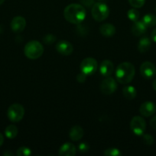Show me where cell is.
<instances>
[{
	"mask_svg": "<svg viewBox=\"0 0 156 156\" xmlns=\"http://www.w3.org/2000/svg\"><path fill=\"white\" fill-rule=\"evenodd\" d=\"M98 63L97 61L93 57H87L83 59L81 62L80 68L81 73H84L86 76H91L96 73L97 69Z\"/></svg>",
	"mask_w": 156,
	"mask_h": 156,
	"instance_id": "cell-6",
	"label": "cell"
},
{
	"mask_svg": "<svg viewBox=\"0 0 156 156\" xmlns=\"http://www.w3.org/2000/svg\"><path fill=\"white\" fill-rule=\"evenodd\" d=\"M86 10L82 5L73 3L70 4L64 9V18L68 22L73 24H80L86 18Z\"/></svg>",
	"mask_w": 156,
	"mask_h": 156,
	"instance_id": "cell-1",
	"label": "cell"
},
{
	"mask_svg": "<svg viewBox=\"0 0 156 156\" xmlns=\"http://www.w3.org/2000/svg\"><path fill=\"white\" fill-rule=\"evenodd\" d=\"M154 137L150 134H145L143 136V142L147 146H151L154 143Z\"/></svg>",
	"mask_w": 156,
	"mask_h": 156,
	"instance_id": "cell-27",
	"label": "cell"
},
{
	"mask_svg": "<svg viewBox=\"0 0 156 156\" xmlns=\"http://www.w3.org/2000/svg\"><path fill=\"white\" fill-rule=\"evenodd\" d=\"M139 112L143 117H148L152 116L156 112V105L152 101H145L141 105Z\"/></svg>",
	"mask_w": 156,
	"mask_h": 156,
	"instance_id": "cell-12",
	"label": "cell"
},
{
	"mask_svg": "<svg viewBox=\"0 0 156 156\" xmlns=\"http://www.w3.org/2000/svg\"><path fill=\"white\" fill-rule=\"evenodd\" d=\"M87 76H86L84 73H80L77 76H76V80H77L80 83H83V82H85L86 79H87Z\"/></svg>",
	"mask_w": 156,
	"mask_h": 156,
	"instance_id": "cell-29",
	"label": "cell"
},
{
	"mask_svg": "<svg viewBox=\"0 0 156 156\" xmlns=\"http://www.w3.org/2000/svg\"><path fill=\"white\" fill-rule=\"evenodd\" d=\"M122 94L128 100H132L137 95V91H136L135 87L132 86V85H128V86H125L123 88Z\"/></svg>",
	"mask_w": 156,
	"mask_h": 156,
	"instance_id": "cell-19",
	"label": "cell"
},
{
	"mask_svg": "<svg viewBox=\"0 0 156 156\" xmlns=\"http://www.w3.org/2000/svg\"><path fill=\"white\" fill-rule=\"evenodd\" d=\"M150 126L156 130V115L154 117H153L151 118V120H150Z\"/></svg>",
	"mask_w": 156,
	"mask_h": 156,
	"instance_id": "cell-31",
	"label": "cell"
},
{
	"mask_svg": "<svg viewBox=\"0 0 156 156\" xmlns=\"http://www.w3.org/2000/svg\"><path fill=\"white\" fill-rule=\"evenodd\" d=\"M76 152V149L74 145L70 143H66L60 147L58 155L61 156H74Z\"/></svg>",
	"mask_w": 156,
	"mask_h": 156,
	"instance_id": "cell-14",
	"label": "cell"
},
{
	"mask_svg": "<svg viewBox=\"0 0 156 156\" xmlns=\"http://www.w3.org/2000/svg\"><path fill=\"white\" fill-rule=\"evenodd\" d=\"M4 155H9V156H11V155H13V153H12V152H4V154H3Z\"/></svg>",
	"mask_w": 156,
	"mask_h": 156,
	"instance_id": "cell-35",
	"label": "cell"
},
{
	"mask_svg": "<svg viewBox=\"0 0 156 156\" xmlns=\"http://www.w3.org/2000/svg\"><path fill=\"white\" fill-rule=\"evenodd\" d=\"M142 21L147 27H152L156 25V16L152 14H147L144 15Z\"/></svg>",
	"mask_w": 156,
	"mask_h": 156,
	"instance_id": "cell-20",
	"label": "cell"
},
{
	"mask_svg": "<svg viewBox=\"0 0 156 156\" xmlns=\"http://www.w3.org/2000/svg\"><path fill=\"white\" fill-rule=\"evenodd\" d=\"M116 27L114 25L110 23H105L102 24L99 27V32L101 34L106 37H113L116 34Z\"/></svg>",
	"mask_w": 156,
	"mask_h": 156,
	"instance_id": "cell-17",
	"label": "cell"
},
{
	"mask_svg": "<svg viewBox=\"0 0 156 156\" xmlns=\"http://www.w3.org/2000/svg\"><path fill=\"white\" fill-rule=\"evenodd\" d=\"M18 128L15 125H9L5 129V135L9 140L15 139L18 135Z\"/></svg>",
	"mask_w": 156,
	"mask_h": 156,
	"instance_id": "cell-21",
	"label": "cell"
},
{
	"mask_svg": "<svg viewBox=\"0 0 156 156\" xmlns=\"http://www.w3.org/2000/svg\"><path fill=\"white\" fill-rule=\"evenodd\" d=\"M91 14L94 20L102 21L108 18L110 15V8L103 2H99L94 3L92 6Z\"/></svg>",
	"mask_w": 156,
	"mask_h": 156,
	"instance_id": "cell-4",
	"label": "cell"
},
{
	"mask_svg": "<svg viewBox=\"0 0 156 156\" xmlns=\"http://www.w3.org/2000/svg\"><path fill=\"white\" fill-rule=\"evenodd\" d=\"M155 12H156V7H155Z\"/></svg>",
	"mask_w": 156,
	"mask_h": 156,
	"instance_id": "cell-38",
	"label": "cell"
},
{
	"mask_svg": "<svg viewBox=\"0 0 156 156\" xmlns=\"http://www.w3.org/2000/svg\"><path fill=\"white\" fill-rule=\"evenodd\" d=\"M55 41H56V37L54 34H46L45 36L44 37V38H43V42L46 44H53Z\"/></svg>",
	"mask_w": 156,
	"mask_h": 156,
	"instance_id": "cell-26",
	"label": "cell"
},
{
	"mask_svg": "<svg viewBox=\"0 0 156 156\" xmlns=\"http://www.w3.org/2000/svg\"><path fill=\"white\" fill-rule=\"evenodd\" d=\"M130 129L136 136H142L146 129V122L139 116H135L130 122Z\"/></svg>",
	"mask_w": 156,
	"mask_h": 156,
	"instance_id": "cell-7",
	"label": "cell"
},
{
	"mask_svg": "<svg viewBox=\"0 0 156 156\" xmlns=\"http://www.w3.org/2000/svg\"><path fill=\"white\" fill-rule=\"evenodd\" d=\"M127 17H128L130 21L135 22V21L139 20V17H140V12L136 8L135 9H131L127 12Z\"/></svg>",
	"mask_w": 156,
	"mask_h": 156,
	"instance_id": "cell-22",
	"label": "cell"
},
{
	"mask_svg": "<svg viewBox=\"0 0 156 156\" xmlns=\"http://www.w3.org/2000/svg\"><path fill=\"white\" fill-rule=\"evenodd\" d=\"M84 135V131L80 126H73L69 132V136L72 141H79L83 138Z\"/></svg>",
	"mask_w": 156,
	"mask_h": 156,
	"instance_id": "cell-16",
	"label": "cell"
},
{
	"mask_svg": "<svg viewBox=\"0 0 156 156\" xmlns=\"http://www.w3.org/2000/svg\"><path fill=\"white\" fill-rule=\"evenodd\" d=\"M105 156H120L122 155V152L119 151V149L116 148H109L106 149L103 152Z\"/></svg>",
	"mask_w": 156,
	"mask_h": 156,
	"instance_id": "cell-23",
	"label": "cell"
},
{
	"mask_svg": "<svg viewBox=\"0 0 156 156\" xmlns=\"http://www.w3.org/2000/svg\"><path fill=\"white\" fill-rule=\"evenodd\" d=\"M114 72V65L113 62L109 59L103 60L100 64L99 66V73L104 77L111 76Z\"/></svg>",
	"mask_w": 156,
	"mask_h": 156,
	"instance_id": "cell-13",
	"label": "cell"
},
{
	"mask_svg": "<svg viewBox=\"0 0 156 156\" xmlns=\"http://www.w3.org/2000/svg\"><path fill=\"white\" fill-rule=\"evenodd\" d=\"M16 155L18 156H30L32 155V150L26 146H21L18 149Z\"/></svg>",
	"mask_w": 156,
	"mask_h": 156,
	"instance_id": "cell-24",
	"label": "cell"
},
{
	"mask_svg": "<svg viewBox=\"0 0 156 156\" xmlns=\"http://www.w3.org/2000/svg\"><path fill=\"white\" fill-rule=\"evenodd\" d=\"M5 2V0H0V5H1L2 4H3V2Z\"/></svg>",
	"mask_w": 156,
	"mask_h": 156,
	"instance_id": "cell-36",
	"label": "cell"
},
{
	"mask_svg": "<svg viewBox=\"0 0 156 156\" xmlns=\"http://www.w3.org/2000/svg\"><path fill=\"white\" fill-rule=\"evenodd\" d=\"M11 29L15 33H21L24 30L26 26L25 18L21 16H15L11 21Z\"/></svg>",
	"mask_w": 156,
	"mask_h": 156,
	"instance_id": "cell-11",
	"label": "cell"
},
{
	"mask_svg": "<svg viewBox=\"0 0 156 156\" xmlns=\"http://www.w3.org/2000/svg\"><path fill=\"white\" fill-rule=\"evenodd\" d=\"M89 149H90V146L87 143H81L78 146V150L80 152H82V153L87 152L89 151Z\"/></svg>",
	"mask_w": 156,
	"mask_h": 156,
	"instance_id": "cell-28",
	"label": "cell"
},
{
	"mask_svg": "<svg viewBox=\"0 0 156 156\" xmlns=\"http://www.w3.org/2000/svg\"><path fill=\"white\" fill-rule=\"evenodd\" d=\"M151 47V41L150 38L148 37H143L141 38L139 41V44H138V50L140 53H144L145 52L148 51Z\"/></svg>",
	"mask_w": 156,
	"mask_h": 156,
	"instance_id": "cell-18",
	"label": "cell"
},
{
	"mask_svg": "<svg viewBox=\"0 0 156 156\" xmlns=\"http://www.w3.org/2000/svg\"><path fill=\"white\" fill-rule=\"evenodd\" d=\"M3 143H4V137H3L2 134L0 133V147H1L2 145L3 144Z\"/></svg>",
	"mask_w": 156,
	"mask_h": 156,
	"instance_id": "cell-33",
	"label": "cell"
},
{
	"mask_svg": "<svg viewBox=\"0 0 156 156\" xmlns=\"http://www.w3.org/2000/svg\"><path fill=\"white\" fill-rule=\"evenodd\" d=\"M24 115V108L20 104H13L9 108L7 111L8 118L13 123L21 121Z\"/></svg>",
	"mask_w": 156,
	"mask_h": 156,
	"instance_id": "cell-5",
	"label": "cell"
},
{
	"mask_svg": "<svg viewBox=\"0 0 156 156\" xmlns=\"http://www.w3.org/2000/svg\"><path fill=\"white\" fill-rule=\"evenodd\" d=\"M118 88L117 81L113 77H106L100 84V91L106 95H110L114 93Z\"/></svg>",
	"mask_w": 156,
	"mask_h": 156,
	"instance_id": "cell-8",
	"label": "cell"
},
{
	"mask_svg": "<svg viewBox=\"0 0 156 156\" xmlns=\"http://www.w3.org/2000/svg\"><path fill=\"white\" fill-rule=\"evenodd\" d=\"M136 73L135 66L128 62H124L118 65L115 71L116 80L119 83L128 84L132 81Z\"/></svg>",
	"mask_w": 156,
	"mask_h": 156,
	"instance_id": "cell-2",
	"label": "cell"
},
{
	"mask_svg": "<svg viewBox=\"0 0 156 156\" xmlns=\"http://www.w3.org/2000/svg\"><path fill=\"white\" fill-rule=\"evenodd\" d=\"M151 41H153L154 42L156 43V27L154 29H153V30L151 31Z\"/></svg>",
	"mask_w": 156,
	"mask_h": 156,
	"instance_id": "cell-32",
	"label": "cell"
},
{
	"mask_svg": "<svg viewBox=\"0 0 156 156\" xmlns=\"http://www.w3.org/2000/svg\"><path fill=\"white\" fill-rule=\"evenodd\" d=\"M55 48H56L58 53L63 56H69V55L72 54L73 51V45L70 42H68L67 41H64V40L58 41Z\"/></svg>",
	"mask_w": 156,
	"mask_h": 156,
	"instance_id": "cell-10",
	"label": "cell"
},
{
	"mask_svg": "<svg viewBox=\"0 0 156 156\" xmlns=\"http://www.w3.org/2000/svg\"><path fill=\"white\" fill-rule=\"evenodd\" d=\"M98 1H99V2H104V1H105V0H98Z\"/></svg>",
	"mask_w": 156,
	"mask_h": 156,
	"instance_id": "cell-37",
	"label": "cell"
},
{
	"mask_svg": "<svg viewBox=\"0 0 156 156\" xmlns=\"http://www.w3.org/2000/svg\"><path fill=\"white\" fill-rule=\"evenodd\" d=\"M44 53L42 44L38 41H31L25 44L24 47V53L27 58L30 59H37L41 57Z\"/></svg>",
	"mask_w": 156,
	"mask_h": 156,
	"instance_id": "cell-3",
	"label": "cell"
},
{
	"mask_svg": "<svg viewBox=\"0 0 156 156\" xmlns=\"http://www.w3.org/2000/svg\"><path fill=\"white\" fill-rule=\"evenodd\" d=\"M80 2L82 4H84L85 6H87V8L92 7V6L93 5V4L95 3L94 0H80Z\"/></svg>",
	"mask_w": 156,
	"mask_h": 156,
	"instance_id": "cell-30",
	"label": "cell"
},
{
	"mask_svg": "<svg viewBox=\"0 0 156 156\" xmlns=\"http://www.w3.org/2000/svg\"><path fill=\"white\" fill-rule=\"evenodd\" d=\"M128 2L133 8L139 9L145 5V0H128Z\"/></svg>",
	"mask_w": 156,
	"mask_h": 156,
	"instance_id": "cell-25",
	"label": "cell"
},
{
	"mask_svg": "<svg viewBox=\"0 0 156 156\" xmlns=\"http://www.w3.org/2000/svg\"><path fill=\"white\" fill-rule=\"evenodd\" d=\"M140 73L143 78L146 79H151L155 76L156 67L152 62H144L140 66Z\"/></svg>",
	"mask_w": 156,
	"mask_h": 156,
	"instance_id": "cell-9",
	"label": "cell"
},
{
	"mask_svg": "<svg viewBox=\"0 0 156 156\" xmlns=\"http://www.w3.org/2000/svg\"><path fill=\"white\" fill-rule=\"evenodd\" d=\"M152 88L154 91H156V78L154 79V81L152 82Z\"/></svg>",
	"mask_w": 156,
	"mask_h": 156,
	"instance_id": "cell-34",
	"label": "cell"
},
{
	"mask_svg": "<svg viewBox=\"0 0 156 156\" xmlns=\"http://www.w3.org/2000/svg\"><path fill=\"white\" fill-rule=\"evenodd\" d=\"M146 30L147 27L145 26V24H144L142 21H139L138 20V21H135L134 24L132 26L131 31L134 36H142V34H144L146 32Z\"/></svg>",
	"mask_w": 156,
	"mask_h": 156,
	"instance_id": "cell-15",
	"label": "cell"
}]
</instances>
